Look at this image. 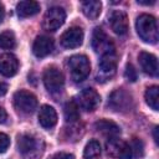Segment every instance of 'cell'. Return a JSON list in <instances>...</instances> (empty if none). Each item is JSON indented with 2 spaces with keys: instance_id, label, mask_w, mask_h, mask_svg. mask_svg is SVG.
I'll use <instances>...</instances> for the list:
<instances>
[{
  "instance_id": "cell-1",
  "label": "cell",
  "mask_w": 159,
  "mask_h": 159,
  "mask_svg": "<svg viewBox=\"0 0 159 159\" xmlns=\"http://www.w3.org/2000/svg\"><path fill=\"white\" fill-rule=\"evenodd\" d=\"M43 140L32 134H22L17 139V149L24 159H37L43 152Z\"/></svg>"
},
{
  "instance_id": "cell-2",
  "label": "cell",
  "mask_w": 159,
  "mask_h": 159,
  "mask_svg": "<svg viewBox=\"0 0 159 159\" xmlns=\"http://www.w3.org/2000/svg\"><path fill=\"white\" fill-rule=\"evenodd\" d=\"M135 29L139 37L148 43H155L158 41V25L157 20L148 14H143L137 19Z\"/></svg>"
},
{
  "instance_id": "cell-3",
  "label": "cell",
  "mask_w": 159,
  "mask_h": 159,
  "mask_svg": "<svg viewBox=\"0 0 159 159\" xmlns=\"http://www.w3.org/2000/svg\"><path fill=\"white\" fill-rule=\"evenodd\" d=\"M67 67H68L71 78L75 82L83 81L89 75V71H91L89 60L84 55H75L70 57L67 61Z\"/></svg>"
},
{
  "instance_id": "cell-4",
  "label": "cell",
  "mask_w": 159,
  "mask_h": 159,
  "mask_svg": "<svg viewBox=\"0 0 159 159\" xmlns=\"http://www.w3.org/2000/svg\"><path fill=\"white\" fill-rule=\"evenodd\" d=\"M92 48L101 56L114 53V43L112 39L99 27H96L92 34Z\"/></svg>"
},
{
  "instance_id": "cell-5",
  "label": "cell",
  "mask_w": 159,
  "mask_h": 159,
  "mask_svg": "<svg viewBox=\"0 0 159 159\" xmlns=\"http://www.w3.org/2000/svg\"><path fill=\"white\" fill-rule=\"evenodd\" d=\"M14 106L19 112L30 114L37 107V98L31 92L20 89L14 94Z\"/></svg>"
},
{
  "instance_id": "cell-6",
  "label": "cell",
  "mask_w": 159,
  "mask_h": 159,
  "mask_svg": "<svg viewBox=\"0 0 159 159\" xmlns=\"http://www.w3.org/2000/svg\"><path fill=\"white\" fill-rule=\"evenodd\" d=\"M108 106L113 111L127 112L133 107V99H132V96L127 91H124L123 88H118L111 93Z\"/></svg>"
},
{
  "instance_id": "cell-7",
  "label": "cell",
  "mask_w": 159,
  "mask_h": 159,
  "mask_svg": "<svg viewBox=\"0 0 159 159\" xmlns=\"http://www.w3.org/2000/svg\"><path fill=\"white\" fill-rule=\"evenodd\" d=\"M43 83L48 92L51 93L60 92L65 84V78L62 72L55 66L47 67L43 72Z\"/></svg>"
},
{
  "instance_id": "cell-8",
  "label": "cell",
  "mask_w": 159,
  "mask_h": 159,
  "mask_svg": "<svg viewBox=\"0 0 159 159\" xmlns=\"http://www.w3.org/2000/svg\"><path fill=\"white\" fill-rule=\"evenodd\" d=\"M66 20V12L60 6L50 7L43 16V29L47 31H56L60 29Z\"/></svg>"
},
{
  "instance_id": "cell-9",
  "label": "cell",
  "mask_w": 159,
  "mask_h": 159,
  "mask_svg": "<svg viewBox=\"0 0 159 159\" xmlns=\"http://www.w3.org/2000/svg\"><path fill=\"white\" fill-rule=\"evenodd\" d=\"M117 70V58L116 53L102 56L99 63H98V72H97V81L98 82H106L111 80Z\"/></svg>"
},
{
  "instance_id": "cell-10",
  "label": "cell",
  "mask_w": 159,
  "mask_h": 159,
  "mask_svg": "<svg viewBox=\"0 0 159 159\" xmlns=\"http://www.w3.org/2000/svg\"><path fill=\"white\" fill-rule=\"evenodd\" d=\"M107 153L118 159H132V150L129 143L118 139V138H109V140L106 143Z\"/></svg>"
},
{
  "instance_id": "cell-11",
  "label": "cell",
  "mask_w": 159,
  "mask_h": 159,
  "mask_svg": "<svg viewBox=\"0 0 159 159\" xmlns=\"http://www.w3.org/2000/svg\"><path fill=\"white\" fill-rule=\"evenodd\" d=\"M99 102H101V97L93 88H86L81 91L76 99L78 108L86 112H93L98 107Z\"/></svg>"
},
{
  "instance_id": "cell-12",
  "label": "cell",
  "mask_w": 159,
  "mask_h": 159,
  "mask_svg": "<svg viewBox=\"0 0 159 159\" xmlns=\"http://www.w3.org/2000/svg\"><path fill=\"white\" fill-rule=\"evenodd\" d=\"M82 42H83V30L77 26L66 30L61 36V45L66 48L80 47Z\"/></svg>"
},
{
  "instance_id": "cell-13",
  "label": "cell",
  "mask_w": 159,
  "mask_h": 159,
  "mask_svg": "<svg viewBox=\"0 0 159 159\" xmlns=\"http://www.w3.org/2000/svg\"><path fill=\"white\" fill-rule=\"evenodd\" d=\"M108 24L112 31L117 35H124L128 31V17L125 12L120 10H114L108 16Z\"/></svg>"
},
{
  "instance_id": "cell-14",
  "label": "cell",
  "mask_w": 159,
  "mask_h": 159,
  "mask_svg": "<svg viewBox=\"0 0 159 159\" xmlns=\"http://www.w3.org/2000/svg\"><path fill=\"white\" fill-rule=\"evenodd\" d=\"M19 68V61L12 53L0 55V73L5 77H12Z\"/></svg>"
},
{
  "instance_id": "cell-15",
  "label": "cell",
  "mask_w": 159,
  "mask_h": 159,
  "mask_svg": "<svg viewBox=\"0 0 159 159\" xmlns=\"http://www.w3.org/2000/svg\"><path fill=\"white\" fill-rule=\"evenodd\" d=\"M53 50V40L48 36H39L34 41L32 45V52L36 57H46L50 55Z\"/></svg>"
},
{
  "instance_id": "cell-16",
  "label": "cell",
  "mask_w": 159,
  "mask_h": 159,
  "mask_svg": "<svg viewBox=\"0 0 159 159\" xmlns=\"http://www.w3.org/2000/svg\"><path fill=\"white\" fill-rule=\"evenodd\" d=\"M39 122L45 129H51L57 123V113L51 106H42L39 112Z\"/></svg>"
},
{
  "instance_id": "cell-17",
  "label": "cell",
  "mask_w": 159,
  "mask_h": 159,
  "mask_svg": "<svg viewBox=\"0 0 159 159\" xmlns=\"http://www.w3.org/2000/svg\"><path fill=\"white\" fill-rule=\"evenodd\" d=\"M139 63L142 70L149 76H158V60L154 55L142 51L139 53Z\"/></svg>"
},
{
  "instance_id": "cell-18",
  "label": "cell",
  "mask_w": 159,
  "mask_h": 159,
  "mask_svg": "<svg viewBox=\"0 0 159 159\" xmlns=\"http://www.w3.org/2000/svg\"><path fill=\"white\" fill-rule=\"evenodd\" d=\"M94 127L98 132H101L102 134L109 138H116L120 133V128L113 120H109V119H99L98 122H96Z\"/></svg>"
},
{
  "instance_id": "cell-19",
  "label": "cell",
  "mask_w": 159,
  "mask_h": 159,
  "mask_svg": "<svg viewBox=\"0 0 159 159\" xmlns=\"http://www.w3.org/2000/svg\"><path fill=\"white\" fill-rule=\"evenodd\" d=\"M17 14L21 17H30L40 11V4L36 1H20L16 6Z\"/></svg>"
},
{
  "instance_id": "cell-20",
  "label": "cell",
  "mask_w": 159,
  "mask_h": 159,
  "mask_svg": "<svg viewBox=\"0 0 159 159\" xmlns=\"http://www.w3.org/2000/svg\"><path fill=\"white\" fill-rule=\"evenodd\" d=\"M81 7H82V12L84 14V16H87L91 20H94L101 14L102 4L101 1H97V0H89V1H83Z\"/></svg>"
},
{
  "instance_id": "cell-21",
  "label": "cell",
  "mask_w": 159,
  "mask_h": 159,
  "mask_svg": "<svg viewBox=\"0 0 159 159\" xmlns=\"http://www.w3.org/2000/svg\"><path fill=\"white\" fill-rule=\"evenodd\" d=\"M145 102L153 109H159V88L158 86H152L145 91Z\"/></svg>"
},
{
  "instance_id": "cell-22",
  "label": "cell",
  "mask_w": 159,
  "mask_h": 159,
  "mask_svg": "<svg viewBox=\"0 0 159 159\" xmlns=\"http://www.w3.org/2000/svg\"><path fill=\"white\" fill-rule=\"evenodd\" d=\"M63 114H65V119L66 122H76L80 118V112H78V106L76 103V101H70L65 104L63 108Z\"/></svg>"
},
{
  "instance_id": "cell-23",
  "label": "cell",
  "mask_w": 159,
  "mask_h": 159,
  "mask_svg": "<svg viewBox=\"0 0 159 159\" xmlns=\"http://www.w3.org/2000/svg\"><path fill=\"white\" fill-rule=\"evenodd\" d=\"M101 154V145L97 140H89L86 147H84V150H83V157L86 159H92V158H96Z\"/></svg>"
},
{
  "instance_id": "cell-24",
  "label": "cell",
  "mask_w": 159,
  "mask_h": 159,
  "mask_svg": "<svg viewBox=\"0 0 159 159\" xmlns=\"http://www.w3.org/2000/svg\"><path fill=\"white\" fill-rule=\"evenodd\" d=\"M16 45L15 35L12 31H4L0 34V47L4 50H11Z\"/></svg>"
},
{
  "instance_id": "cell-25",
  "label": "cell",
  "mask_w": 159,
  "mask_h": 159,
  "mask_svg": "<svg viewBox=\"0 0 159 159\" xmlns=\"http://www.w3.org/2000/svg\"><path fill=\"white\" fill-rule=\"evenodd\" d=\"M129 145L132 150V158H142L144 155V145L140 139L134 138Z\"/></svg>"
},
{
  "instance_id": "cell-26",
  "label": "cell",
  "mask_w": 159,
  "mask_h": 159,
  "mask_svg": "<svg viewBox=\"0 0 159 159\" xmlns=\"http://www.w3.org/2000/svg\"><path fill=\"white\" fill-rule=\"evenodd\" d=\"M124 76H125V78H127L128 81L134 82V81L137 80V71H135V68H134L132 65H127L125 71H124Z\"/></svg>"
},
{
  "instance_id": "cell-27",
  "label": "cell",
  "mask_w": 159,
  "mask_h": 159,
  "mask_svg": "<svg viewBox=\"0 0 159 159\" xmlns=\"http://www.w3.org/2000/svg\"><path fill=\"white\" fill-rule=\"evenodd\" d=\"M10 145V139L6 134L0 133V153H4Z\"/></svg>"
},
{
  "instance_id": "cell-28",
  "label": "cell",
  "mask_w": 159,
  "mask_h": 159,
  "mask_svg": "<svg viewBox=\"0 0 159 159\" xmlns=\"http://www.w3.org/2000/svg\"><path fill=\"white\" fill-rule=\"evenodd\" d=\"M50 159H75V157L70 153H66V152H60V153H56L53 154Z\"/></svg>"
},
{
  "instance_id": "cell-29",
  "label": "cell",
  "mask_w": 159,
  "mask_h": 159,
  "mask_svg": "<svg viewBox=\"0 0 159 159\" xmlns=\"http://www.w3.org/2000/svg\"><path fill=\"white\" fill-rule=\"evenodd\" d=\"M7 92V84L2 81H0V97H2L4 94H6Z\"/></svg>"
},
{
  "instance_id": "cell-30",
  "label": "cell",
  "mask_w": 159,
  "mask_h": 159,
  "mask_svg": "<svg viewBox=\"0 0 159 159\" xmlns=\"http://www.w3.org/2000/svg\"><path fill=\"white\" fill-rule=\"evenodd\" d=\"M6 118H7V114H6L5 109H4L2 107H0V124L4 123V122L6 120Z\"/></svg>"
},
{
  "instance_id": "cell-31",
  "label": "cell",
  "mask_w": 159,
  "mask_h": 159,
  "mask_svg": "<svg viewBox=\"0 0 159 159\" xmlns=\"http://www.w3.org/2000/svg\"><path fill=\"white\" fill-rule=\"evenodd\" d=\"M4 16H5V10H4V6L0 4V24L2 22V20H4Z\"/></svg>"
},
{
  "instance_id": "cell-32",
  "label": "cell",
  "mask_w": 159,
  "mask_h": 159,
  "mask_svg": "<svg viewBox=\"0 0 159 159\" xmlns=\"http://www.w3.org/2000/svg\"><path fill=\"white\" fill-rule=\"evenodd\" d=\"M155 2V0H152V1H140V0H138V4H140V5H153Z\"/></svg>"
},
{
  "instance_id": "cell-33",
  "label": "cell",
  "mask_w": 159,
  "mask_h": 159,
  "mask_svg": "<svg viewBox=\"0 0 159 159\" xmlns=\"http://www.w3.org/2000/svg\"><path fill=\"white\" fill-rule=\"evenodd\" d=\"M154 140H155V143L158 144V127L154 128Z\"/></svg>"
}]
</instances>
